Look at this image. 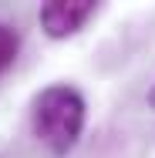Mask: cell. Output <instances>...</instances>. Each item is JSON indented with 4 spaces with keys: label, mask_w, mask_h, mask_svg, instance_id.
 I'll return each mask as SVG.
<instances>
[{
    "label": "cell",
    "mask_w": 155,
    "mask_h": 158,
    "mask_svg": "<svg viewBox=\"0 0 155 158\" xmlns=\"http://www.w3.org/2000/svg\"><path fill=\"white\" fill-rule=\"evenodd\" d=\"M149 101H152V104H155V88H152V94H149Z\"/></svg>",
    "instance_id": "cell-4"
},
{
    "label": "cell",
    "mask_w": 155,
    "mask_h": 158,
    "mask_svg": "<svg viewBox=\"0 0 155 158\" xmlns=\"http://www.w3.org/2000/svg\"><path fill=\"white\" fill-rule=\"evenodd\" d=\"M84 131V98L71 84H51L34 101V135L54 152L67 155Z\"/></svg>",
    "instance_id": "cell-1"
},
{
    "label": "cell",
    "mask_w": 155,
    "mask_h": 158,
    "mask_svg": "<svg viewBox=\"0 0 155 158\" xmlns=\"http://www.w3.org/2000/svg\"><path fill=\"white\" fill-rule=\"evenodd\" d=\"M91 14H94L91 0H51V3L41 7V27L47 37L61 40V37L78 34Z\"/></svg>",
    "instance_id": "cell-2"
},
{
    "label": "cell",
    "mask_w": 155,
    "mask_h": 158,
    "mask_svg": "<svg viewBox=\"0 0 155 158\" xmlns=\"http://www.w3.org/2000/svg\"><path fill=\"white\" fill-rule=\"evenodd\" d=\"M17 51H20V37H17V31L7 27V24H0V74L14 64Z\"/></svg>",
    "instance_id": "cell-3"
}]
</instances>
